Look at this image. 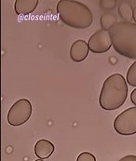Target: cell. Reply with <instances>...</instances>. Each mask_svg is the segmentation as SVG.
<instances>
[{
    "mask_svg": "<svg viewBox=\"0 0 136 161\" xmlns=\"http://www.w3.org/2000/svg\"><path fill=\"white\" fill-rule=\"evenodd\" d=\"M128 97V86L124 76L120 74H114L108 76L102 87L99 96L101 108L106 111H113L120 108Z\"/></svg>",
    "mask_w": 136,
    "mask_h": 161,
    "instance_id": "obj_1",
    "label": "cell"
},
{
    "mask_svg": "<svg viewBox=\"0 0 136 161\" xmlns=\"http://www.w3.org/2000/svg\"><path fill=\"white\" fill-rule=\"evenodd\" d=\"M57 12L62 22L72 28L86 29L93 23L91 9L78 1L60 0L57 4Z\"/></svg>",
    "mask_w": 136,
    "mask_h": 161,
    "instance_id": "obj_2",
    "label": "cell"
},
{
    "mask_svg": "<svg viewBox=\"0 0 136 161\" xmlns=\"http://www.w3.org/2000/svg\"><path fill=\"white\" fill-rule=\"evenodd\" d=\"M114 49L120 55L136 60V23H116L109 30Z\"/></svg>",
    "mask_w": 136,
    "mask_h": 161,
    "instance_id": "obj_3",
    "label": "cell"
},
{
    "mask_svg": "<svg viewBox=\"0 0 136 161\" xmlns=\"http://www.w3.org/2000/svg\"><path fill=\"white\" fill-rule=\"evenodd\" d=\"M32 104L27 99L18 100L8 112V122L11 126H21L26 123L32 115Z\"/></svg>",
    "mask_w": 136,
    "mask_h": 161,
    "instance_id": "obj_4",
    "label": "cell"
},
{
    "mask_svg": "<svg viewBox=\"0 0 136 161\" xmlns=\"http://www.w3.org/2000/svg\"><path fill=\"white\" fill-rule=\"evenodd\" d=\"M115 130L124 136L136 133V107H130L121 112L114 121Z\"/></svg>",
    "mask_w": 136,
    "mask_h": 161,
    "instance_id": "obj_5",
    "label": "cell"
},
{
    "mask_svg": "<svg viewBox=\"0 0 136 161\" xmlns=\"http://www.w3.org/2000/svg\"><path fill=\"white\" fill-rule=\"evenodd\" d=\"M89 49L93 53H105L112 47V40L109 31L99 30L95 32L89 39Z\"/></svg>",
    "mask_w": 136,
    "mask_h": 161,
    "instance_id": "obj_6",
    "label": "cell"
},
{
    "mask_svg": "<svg viewBox=\"0 0 136 161\" xmlns=\"http://www.w3.org/2000/svg\"><path fill=\"white\" fill-rule=\"evenodd\" d=\"M89 46L83 39H78L75 41L70 48V58L75 63L83 62L89 54Z\"/></svg>",
    "mask_w": 136,
    "mask_h": 161,
    "instance_id": "obj_7",
    "label": "cell"
},
{
    "mask_svg": "<svg viewBox=\"0 0 136 161\" xmlns=\"http://www.w3.org/2000/svg\"><path fill=\"white\" fill-rule=\"evenodd\" d=\"M55 150L54 144L48 140L41 139L37 142L35 145V154L39 159H47L48 158Z\"/></svg>",
    "mask_w": 136,
    "mask_h": 161,
    "instance_id": "obj_8",
    "label": "cell"
},
{
    "mask_svg": "<svg viewBox=\"0 0 136 161\" xmlns=\"http://www.w3.org/2000/svg\"><path fill=\"white\" fill-rule=\"evenodd\" d=\"M38 3V0H16L14 10L18 15H28L35 11Z\"/></svg>",
    "mask_w": 136,
    "mask_h": 161,
    "instance_id": "obj_9",
    "label": "cell"
},
{
    "mask_svg": "<svg viewBox=\"0 0 136 161\" xmlns=\"http://www.w3.org/2000/svg\"><path fill=\"white\" fill-rule=\"evenodd\" d=\"M118 13L124 22H130L133 18V8L127 2H122L118 7Z\"/></svg>",
    "mask_w": 136,
    "mask_h": 161,
    "instance_id": "obj_10",
    "label": "cell"
},
{
    "mask_svg": "<svg viewBox=\"0 0 136 161\" xmlns=\"http://www.w3.org/2000/svg\"><path fill=\"white\" fill-rule=\"evenodd\" d=\"M101 26L103 28V30H106L109 31L116 22V16L113 15L112 13H105L101 17Z\"/></svg>",
    "mask_w": 136,
    "mask_h": 161,
    "instance_id": "obj_11",
    "label": "cell"
},
{
    "mask_svg": "<svg viewBox=\"0 0 136 161\" xmlns=\"http://www.w3.org/2000/svg\"><path fill=\"white\" fill-rule=\"evenodd\" d=\"M126 81L129 83L130 86L136 87V61L131 65L127 72Z\"/></svg>",
    "mask_w": 136,
    "mask_h": 161,
    "instance_id": "obj_12",
    "label": "cell"
},
{
    "mask_svg": "<svg viewBox=\"0 0 136 161\" xmlns=\"http://www.w3.org/2000/svg\"><path fill=\"white\" fill-rule=\"evenodd\" d=\"M76 161H96V158H95V157L91 153L83 152V153H81L77 157Z\"/></svg>",
    "mask_w": 136,
    "mask_h": 161,
    "instance_id": "obj_13",
    "label": "cell"
},
{
    "mask_svg": "<svg viewBox=\"0 0 136 161\" xmlns=\"http://www.w3.org/2000/svg\"><path fill=\"white\" fill-rule=\"evenodd\" d=\"M118 161H136V156H133V155L125 156L122 158H120Z\"/></svg>",
    "mask_w": 136,
    "mask_h": 161,
    "instance_id": "obj_14",
    "label": "cell"
},
{
    "mask_svg": "<svg viewBox=\"0 0 136 161\" xmlns=\"http://www.w3.org/2000/svg\"><path fill=\"white\" fill-rule=\"evenodd\" d=\"M131 101H132V103L135 105L136 107V88L131 93Z\"/></svg>",
    "mask_w": 136,
    "mask_h": 161,
    "instance_id": "obj_15",
    "label": "cell"
},
{
    "mask_svg": "<svg viewBox=\"0 0 136 161\" xmlns=\"http://www.w3.org/2000/svg\"><path fill=\"white\" fill-rule=\"evenodd\" d=\"M133 20H134L136 23V6L133 8Z\"/></svg>",
    "mask_w": 136,
    "mask_h": 161,
    "instance_id": "obj_16",
    "label": "cell"
},
{
    "mask_svg": "<svg viewBox=\"0 0 136 161\" xmlns=\"http://www.w3.org/2000/svg\"><path fill=\"white\" fill-rule=\"evenodd\" d=\"M36 161H44V160H43V159H39V158H38L37 160H36Z\"/></svg>",
    "mask_w": 136,
    "mask_h": 161,
    "instance_id": "obj_17",
    "label": "cell"
}]
</instances>
